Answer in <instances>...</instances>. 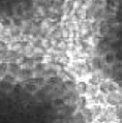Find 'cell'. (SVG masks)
Returning a JSON list of instances; mask_svg holds the SVG:
<instances>
[]
</instances>
